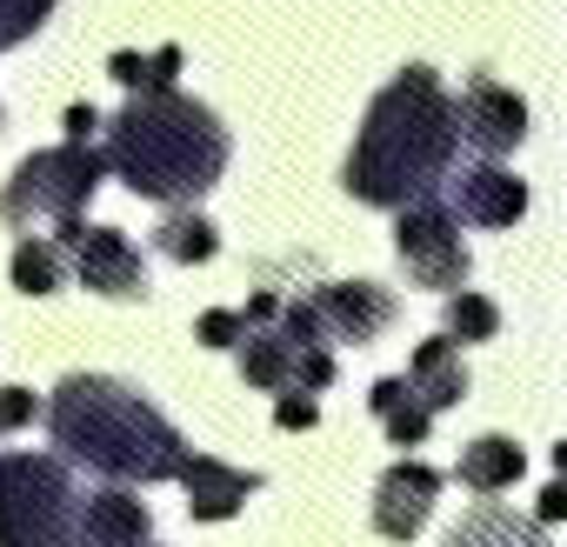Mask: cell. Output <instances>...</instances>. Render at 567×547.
I'll list each match as a JSON object with an SVG mask.
<instances>
[{"label":"cell","instance_id":"7402d4cb","mask_svg":"<svg viewBox=\"0 0 567 547\" xmlns=\"http://www.w3.org/2000/svg\"><path fill=\"white\" fill-rule=\"evenodd\" d=\"M240 334H247V321H240L234 308H207L200 328H194V341H207V348H234Z\"/></svg>","mask_w":567,"mask_h":547},{"label":"cell","instance_id":"d4e9b609","mask_svg":"<svg viewBox=\"0 0 567 547\" xmlns=\"http://www.w3.org/2000/svg\"><path fill=\"white\" fill-rule=\"evenodd\" d=\"M107 74H114L121 87H147V61H141V54H114V61H107Z\"/></svg>","mask_w":567,"mask_h":547},{"label":"cell","instance_id":"6da1fadb","mask_svg":"<svg viewBox=\"0 0 567 547\" xmlns=\"http://www.w3.org/2000/svg\"><path fill=\"white\" fill-rule=\"evenodd\" d=\"M454 154V101L427 68H408L368 114V134L348 161V187L374 207H401L408 194L434 187Z\"/></svg>","mask_w":567,"mask_h":547},{"label":"cell","instance_id":"277c9868","mask_svg":"<svg viewBox=\"0 0 567 547\" xmlns=\"http://www.w3.org/2000/svg\"><path fill=\"white\" fill-rule=\"evenodd\" d=\"M68 534V474L41 454L0 461V547H54Z\"/></svg>","mask_w":567,"mask_h":547},{"label":"cell","instance_id":"5b68a950","mask_svg":"<svg viewBox=\"0 0 567 547\" xmlns=\"http://www.w3.org/2000/svg\"><path fill=\"white\" fill-rule=\"evenodd\" d=\"M101 187V154L87 147H54V154H34L21 161V174L8 180V194H0V214H8L14 227L28 220H81V200Z\"/></svg>","mask_w":567,"mask_h":547},{"label":"cell","instance_id":"8992f818","mask_svg":"<svg viewBox=\"0 0 567 547\" xmlns=\"http://www.w3.org/2000/svg\"><path fill=\"white\" fill-rule=\"evenodd\" d=\"M394 254H401V267L414 274L421 288L454 295V288L467 281V247H461V227H454L447 207H414V214H401Z\"/></svg>","mask_w":567,"mask_h":547},{"label":"cell","instance_id":"f1b7e54d","mask_svg":"<svg viewBox=\"0 0 567 547\" xmlns=\"http://www.w3.org/2000/svg\"><path fill=\"white\" fill-rule=\"evenodd\" d=\"M560 514H567V487L547 481V487H540V520H560Z\"/></svg>","mask_w":567,"mask_h":547},{"label":"cell","instance_id":"ffe728a7","mask_svg":"<svg viewBox=\"0 0 567 547\" xmlns=\"http://www.w3.org/2000/svg\"><path fill=\"white\" fill-rule=\"evenodd\" d=\"M494 328H501V308H494L487 295H467V288L447 295V334H454V341H487Z\"/></svg>","mask_w":567,"mask_h":547},{"label":"cell","instance_id":"f546056e","mask_svg":"<svg viewBox=\"0 0 567 547\" xmlns=\"http://www.w3.org/2000/svg\"><path fill=\"white\" fill-rule=\"evenodd\" d=\"M274 314H280V301H274V295H254V301H247V314H240V321H274Z\"/></svg>","mask_w":567,"mask_h":547},{"label":"cell","instance_id":"7c38bea8","mask_svg":"<svg viewBox=\"0 0 567 547\" xmlns=\"http://www.w3.org/2000/svg\"><path fill=\"white\" fill-rule=\"evenodd\" d=\"M454 207H461V220H481V227H514V220L527 214V187H520L514 174H501V167H474V174H461Z\"/></svg>","mask_w":567,"mask_h":547},{"label":"cell","instance_id":"5bb4252c","mask_svg":"<svg viewBox=\"0 0 567 547\" xmlns=\"http://www.w3.org/2000/svg\"><path fill=\"white\" fill-rule=\"evenodd\" d=\"M147 540V507L134 494H94L81 514V547H141Z\"/></svg>","mask_w":567,"mask_h":547},{"label":"cell","instance_id":"8fae6325","mask_svg":"<svg viewBox=\"0 0 567 547\" xmlns=\"http://www.w3.org/2000/svg\"><path fill=\"white\" fill-rule=\"evenodd\" d=\"M181 487H187V514H194V520H227L260 481L240 474V467H220V461L194 454V461H181Z\"/></svg>","mask_w":567,"mask_h":547},{"label":"cell","instance_id":"ba28073f","mask_svg":"<svg viewBox=\"0 0 567 547\" xmlns=\"http://www.w3.org/2000/svg\"><path fill=\"white\" fill-rule=\"evenodd\" d=\"M434 494H441V474L427 461H394L374 487V527L388 540H414L434 514Z\"/></svg>","mask_w":567,"mask_h":547},{"label":"cell","instance_id":"4316f807","mask_svg":"<svg viewBox=\"0 0 567 547\" xmlns=\"http://www.w3.org/2000/svg\"><path fill=\"white\" fill-rule=\"evenodd\" d=\"M101 127V114L94 107H68V147H87V134Z\"/></svg>","mask_w":567,"mask_h":547},{"label":"cell","instance_id":"ac0fdd59","mask_svg":"<svg viewBox=\"0 0 567 547\" xmlns=\"http://www.w3.org/2000/svg\"><path fill=\"white\" fill-rule=\"evenodd\" d=\"M161 254L181 260V267H200V260L220 254V234H214L200 214H167V220H161Z\"/></svg>","mask_w":567,"mask_h":547},{"label":"cell","instance_id":"9c48e42d","mask_svg":"<svg viewBox=\"0 0 567 547\" xmlns=\"http://www.w3.org/2000/svg\"><path fill=\"white\" fill-rule=\"evenodd\" d=\"M454 134H467L481 154H507V147H520V134H527V107H520V94H507L501 81H474L467 101L454 107Z\"/></svg>","mask_w":567,"mask_h":547},{"label":"cell","instance_id":"603a6c76","mask_svg":"<svg viewBox=\"0 0 567 547\" xmlns=\"http://www.w3.org/2000/svg\"><path fill=\"white\" fill-rule=\"evenodd\" d=\"M274 421L295 434V427H315V421H321V407H315L308 394H280V401H274Z\"/></svg>","mask_w":567,"mask_h":547},{"label":"cell","instance_id":"2e32d148","mask_svg":"<svg viewBox=\"0 0 567 547\" xmlns=\"http://www.w3.org/2000/svg\"><path fill=\"white\" fill-rule=\"evenodd\" d=\"M295 361H301V348L288 341V334H240V374L254 381V388H295Z\"/></svg>","mask_w":567,"mask_h":547},{"label":"cell","instance_id":"83f0119b","mask_svg":"<svg viewBox=\"0 0 567 547\" xmlns=\"http://www.w3.org/2000/svg\"><path fill=\"white\" fill-rule=\"evenodd\" d=\"M401 401H408V381H381V388L368 394V407H374V414H394Z\"/></svg>","mask_w":567,"mask_h":547},{"label":"cell","instance_id":"9a60e30c","mask_svg":"<svg viewBox=\"0 0 567 547\" xmlns=\"http://www.w3.org/2000/svg\"><path fill=\"white\" fill-rule=\"evenodd\" d=\"M520 467H527V454L507 441V434H481L474 447H461V487H474V494H501V487H514L520 481Z\"/></svg>","mask_w":567,"mask_h":547},{"label":"cell","instance_id":"3957f363","mask_svg":"<svg viewBox=\"0 0 567 547\" xmlns=\"http://www.w3.org/2000/svg\"><path fill=\"white\" fill-rule=\"evenodd\" d=\"M48 427H54V441H61L68 454H81V461H94V467H107V474H121V481H167V474H181V461H187L181 434H174L134 388L101 381V374H74V381L54 394Z\"/></svg>","mask_w":567,"mask_h":547},{"label":"cell","instance_id":"44dd1931","mask_svg":"<svg viewBox=\"0 0 567 547\" xmlns=\"http://www.w3.org/2000/svg\"><path fill=\"white\" fill-rule=\"evenodd\" d=\"M381 421H388V441H394V447H421V441H427V421H434V414H427V407H421V401L408 394V401H401L394 414H381Z\"/></svg>","mask_w":567,"mask_h":547},{"label":"cell","instance_id":"30bf717a","mask_svg":"<svg viewBox=\"0 0 567 547\" xmlns=\"http://www.w3.org/2000/svg\"><path fill=\"white\" fill-rule=\"evenodd\" d=\"M308 308H315V321L334 328L341 341H374V334L394 321V295L374 288V281H334V288H321Z\"/></svg>","mask_w":567,"mask_h":547},{"label":"cell","instance_id":"e0dca14e","mask_svg":"<svg viewBox=\"0 0 567 547\" xmlns=\"http://www.w3.org/2000/svg\"><path fill=\"white\" fill-rule=\"evenodd\" d=\"M447 547H547V540H540L534 520H514L507 507H474V514L454 527Z\"/></svg>","mask_w":567,"mask_h":547},{"label":"cell","instance_id":"cb8c5ba5","mask_svg":"<svg viewBox=\"0 0 567 547\" xmlns=\"http://www.w3.org/2000/svg\"><path fill=\"white\" fill-rule=\"evenodd\" d=\"M34 421V394L28 388H0V427H28Z\"/></svg>","mask_w":567,"mask_h":547},{"label":"cell","instance_id":"7a4b0ae2","mask_svg":"<svg viewBox=\"0 0 567 547\" xmlns=\"http://www.w3.org/2000/svg\"><path fill=\"white\" fill-rule=\"evenodd\" d=\"M107 161L147 200H194L200 187H214V174L227 161V134H220V121L200 101H181L167 87H147L114 121Z\"/></svg>","mask_w":567,"mask_h":547},{"label":"cell","instance_id":"484cf974","mask_svg":"<svg viewBox=\"0 0 567 547\" xmlns=\"http://www.w3.org/2000/svg\"><path fill=\"white\" fill-rule=\"evenodd\" d=\"M174 74H181V48H161V54L147 61V87H167Z\"/></svg>","mask_w":567,"mask_h":547},{"label":"cell","instance_id":"4fadbf2b","mask_svg":"<svg viewBox=\"0 0 567 547\" xmlns=\"http://www.w3.org/2000/svg\"><path fill=\"white\" fill-rule=\"evenodd\" d=\"M408 394L434 414V407H454L467 394V374H461V354L454 341H421L414 361H408Z\"/></svg>","mask_w":567,"mask_h":547},{"label":"cell","instance_id":"d6986e66","mask_svg":"<svg viewBox=\"0 0 567 547\" xmlns=\"http://www.w3.org/2000/svg\"><path fill=\"white\" fill-rule=\"evenodd\" d=\"M14 288H21V295H54V288H61V247H54V240H34V234H28V240L14 247Z\"/></svg>","mask_w":567,"mask_h":547},{"label":"cell","instance_id":"52a82bcc","mask_svg":"<svg viewBox=\"0 0 567 547\" xmlns=\"http://www.w3.org/2000/svg\"><path fill=\"white\" fill-rule=\"evenodd\" d=\"M74 267H81V288H94V295H114V301L147 295V267H141V254L121 227H81Z\"/></svg>","mask_w":567,"mask_h":547}]
</instances>
